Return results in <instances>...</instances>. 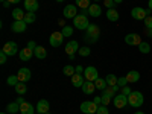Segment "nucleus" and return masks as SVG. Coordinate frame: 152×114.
I'll return each instance as SVG.
<instances>
[{"label":"nucleus","instance_id":"f257e3e1","mask_svg":"<svg viewBox=\"0 0 152 114\" xmlns=\"http://www.w3.org/2000/svg\"><path fill=\"white\" fill-rule=\"evenodd\" d=\"M85 32H87L85 40H87L88 43H94V41H97V40H99L100 29H99L97 24H90V26H88V29H87Z\"/></svg>","mask_w":152,"mask_h":114},{"label":"nucleus","instance_id":"f03ea898","mask_svg":"<svg viewBox=\"0 0 152 114\" xmlns=\"http://www.w3.org/2000/svg\"><path fill=\"white\" fill-rule=\"evenodd\" d=\"M73 26H75L76 29H79V31H87L88 26H90V21H88L87 15L78 14V15L73 18Z\"/></svg>","mask_w":152,"mask_h":114},{"label":"nucleus","instance_id":"7ed1b4c3","mask_svg":"<svg viewBox=\"0 0 152 114\" xmlns=\"http://www.w3.org/2000/svg\"><path fill=\"white\" fill-rule=\"evenodd\" d=\"M145 102V97L140 91H132L129 96H128V104L134 108H140Z\"/></svg>","mask_w":152,"mask_h":114},{"label":"nucleus","instance_id":"20e7f679","mask_svg":"<svg viewBox=\"0 0 152 114\" xmlns=\"http://www.w3.org/2000/svg\"><path fill=\"white\" fill-rule=\"evenodd\" d=\"M151 12H152L151 9H143L140 6H137V8H134L131 11V17L134 20H145L148 15H151Z\"/></svg>","mask_w":152,"mask_h":114},{"label":"nucleus","instance_id":"39448f33","mask_svg":"<svg viewBox=\"0 0 152 114\" xmlns=\"http://www.w3.org/2000/svg\"><path fill=\"white\" fill-rule=\"evenodd\" d=\"M84 78H85V81L94 82V81L99 78V73H97L96 67H93V66H88V67H85V70H84Z\"/></svg>","mask_w":152,"mask_h":114},{"label":"nucleus","instance_id":"423d86ee","mask_svg":"<svg viewBox=\"0 0 152 114\" xmlns=\"http://www.w3.org/2000/svg\"><path fill=\"white\" fill-rule=\"evenodd\" d=\"M113 104H114V107H116V108L122 110V108H125L126 105H128V96L119 93V94H116V96L113 97Z\"/></svg>","mask_w":152,"mask_h":114},{"label":"nucleus","instance_id":"0eeeda50","mask_svg":"<svg viewBox=\"0 0 152 114\" xmlns=\"http://www.w3.org/2000/svg\"><path fill=\"white\" fill-rule=\"evenodd\" d=\"M99 105H96L94 102H90V100H85V102L81 104V111L82 114H94L97 111Z\"/></svg>","mask_w":152,"mask_h":114},{"label":"nucleus","instance_id":"6e6552de","mask_svg":"<svg viewBox=\"0 0 152 114\" xmlns=\"http://www.w3.org/2000/svg\"><path fill=\"white\" fill-rule=\"evenodd\" d=\"M79 50V43L78 41H75V40H72V41H69L67 44H66V53L70 56V59H73L75 58V53Z\"/></svg>","mask_w":152,"mask_h":114},{"label":"nucleus","instance_id":"1a4fd4ad","mask_svg":"<svg viewBox=\"0 0 152 114\" xmlns=\"http://www.w3.org/2000/svg\"><path fill=\"white\" fill-rule=\"evenodd\" d=\"M2 52H5L8 56H14L17 52H18V47H17V43L15 41H8L3 49H2Z\"/></svg>","mask_w":152,"mask_h":114},{"label":"nucleus","instance_id":"9d476101","mask_svg":"<svg viewBox=\"0 0 152 114\" xmlns=\"http://www.w3.org/2000/svg\"><path fill=\"white\" fill-rule=\"evenodd\" d=\"M62 40H64V35H62V32H53L52 35H50L49 38V43L52 47H58L62 44Z\"/></svg>","mask_w":152,"mask_h":114},{"label":"nucleus","instance_id":"9b49d317","mask_svg":"<svg viewBox=\"0 0 152 114\" xmlns=\"http://www.w3.org/2000/svg\"><path fill=\"white\" fill-rule=\"evenodd\" d=\"M26 28H28V23L24 21V20H20V21H14L11 24V29H12V32H15V34H21V32H24L26 31Z\"/></svg>","mask_w":152,"mask_h":114},{"label":"nucleus","instance_id":"f8f14e48","mask_svg":"<svg viewBox=\"0 0 152 114\" xmlns=\"http://www.w3.org/2000/svg\"><path fill=\"white\" fill-rule=\"evenodd\" d=\"M125 43L129 44V46H138L142 43V37L138 34H128L125 37Z\"/></svg>","mask_w":152,"mask_h":114},{"label":"nucleus","instance_id":"ddd939ff","mask_svg":"<svg viewBox=\"0 0 152 114\" xmlns=\"http://www.w3.org/2000/svg\"><path fill=\"white\" fill-rule=\"evenodd\" d=\"M62 14H64V18H75L78 15V6L76 5H67L62 11Z\"/></svg>","mask_w":152,"mask_h":114},{"label":"nucleus","instance_id":"4468645a","mask_svg":"<svg viewBox=\"0 0 152 114\" xmlns=\"http://www.w3.org/2000/svg\"><path fill=\"white\" fill-rule=\"evenodd\" d=\"M24 9L28 12H35L40 9V5H38V0H24Z\"/></svg>","mask_w":152,"mask_h":114},{"label":"nucleus","instance_id":"2eb2a0df","mask_svg":"<svg viewBox=\"0 0 152 114\" xmlns=\"http://www.w3.org/2000/svg\"><path fill=\"white\" fill-rule=\"evenodd\" d=\"M49 108H50V105H49V102L46 99H41L40 102L37 104V107H35V110L40 113V114H46V113H49Z\"/></svg>","mask_w":152,"mask_h":114},{"label":"nucleus","instance_id":"dca6fc26","mask_svg":"<svg viewBox=\"0 0 152 114\" xmlns=\"http://www.w3.org/2000/svg\"><path fill=\"white\" fill-rule=\"evenodd\" d=\"M32 55H34V50L29 49V47H23L20 50V53H18V56H20L21 61H29L32 58Z\"/></svg>","mask_w":152,"mask_h":114},{"label":"nucleus","instance_id":"f3484780","mask_svg":"<svg viewBox=\"0 0 152 114\" xmlns=\"http://www.w3.org/2000/svg\"><path fill=\"white\" fill-rule=\"evenodd\" d=\"M17 76H18V79H20V82H28L29 79H31V70L29 69H20L18 70V73H17Z\"/></svg>","mask_w":152,"mask_h":114},{"label":"nucleus","instance_id":"a211bd4d","mask_svg":"<svg viewBox=\"0 0 152 114\" xmlns=\"http://www.w3.org/2000/svg\"><path fill=\"white\" fill-rule=\"evenodd\" d=\"M85 78L82 75H79V73H75L73 76H72V84H73V87H76V88H79V87H82L84 85V81Z\"/></svg>","mask_w":152,"mask_h":114},{"label":"nucleus","instance_id":"6ab92c4d","mask_svg":"<svg viewBox=\"0 0 152 114\" xmlns=\"http://www.w3.org/2000/svg\"><path fill=\"white\" fill-rule=\"evenodd\" d=\"M100 14H102V8H100L99 5H96V3L90 5V8H88V15H91V17H99Z\"/></svg>","mask_w":152,"mask_h":114},{"label":"nucleus","instance_id":"aec40b11","mask_svg":"<svg viewBox=\"0 0 152 114\" xmlns=\"http://www.w3.org/2000/svg\"><path fill=\"white\" fill-rule=\"evenodd\" d=\"M94 90H96L94 82H90V81L84 82V85H82V91H84L85 94H93V93H94Z\"/></svg>","mask_w":152,"mask_h":114},{"label":"nucleus","instance_id":"412c9836","mask_svg":"<svg viewBox=\"0 0 152 114\" xmlns=\"http://www.w3.org/2000/svg\"><path fill=\"white\" fill-rule=\"evenodd\" d=\"M24 15H26V12H24L21 8H15V9H12V18L20 21V20H24Z\"/></svg>","mask_w":152,"mask_h":114},{"label":"nucleus","instance_id":"4be33fe9","mask_svg":"<svg viewBox=\"0 0 152 114\" xmlns=\"http://www.w3.org/2000/svg\"><path fill=\"white\" fill-rule=\"evenodd\" d=\"M34 55H35V58H38V59H44V58L47 56L46 47H43V46H37V49L34 50Z\"/></svg>","mask_w":152,"mask_h":114},{"label":"nucleus","instance_id":"5701e85b","mask_svg":"<svg viewBox=\"0 0 152 114\" xmlns=\"http://www.w3.org/2000/svg\"><path fill=\"white\" fill-rule=\"evenodd\" d=\"M126 79H128L129 84H135L138 79H140V73L135 72V70H131L128 75H126Z\"/></svg>","mask_w":152,"mask_h":114},{"label":"nucleus","instance_id":"b1692460","mask_svg":"<svg viewBox=\"0 0 152 114\" xmlns=\"http://www.w3.org/2000/svg\"><path fill=\"white\" fill-rule=\"evenodd\" d=\"M104 93L108 94V96H111V97H114L116 94H119V85H107Z\"/></svg>","mask_w":152,"mask_h":114},{"label":"nucleus","instance_id":"393cba45","mask_svg":"<svg viewBox=\"0 0 152 114\" xmlns=\"http://www.w3.org/2000/svg\"><path fill=\"white\" fill-rule=\"evenodd\" d=\"M20 111L21 114H34V105L29 102H24L20 105Z\"/></svg>","mask_w":152,"mask_h":114},{"label":"nucleus","instance_id":"a878e982","mask_svg":"<svg viewBox=\"0 0 152 114\" xmlns=\"http://www.w3.org/2000/svg\"><path fill=\"white\" fill-rule=\"evenodd\" d=\"M107 18L110 21H119V11L117 9H108L107 11Z\"/></svg>","mask_w":152,"mask_h":114},{"label":"nucleus","instance_id":"bb28decb","mask_svg":"<svg viewBox=\"0 0 152 114\" xmlns=\"http://www.w3.org/2000/svg\"><path fill=\"white\" fill-rule=\"evenodd\" d=\"M6 111L9 113V114H15V113H18L20 111V104L17 102H12V104H9L8 107H6Z\"/></svg>","mask_w":152,"mask_h":114},{"label":"nucleus","instance_id":"cd10ccee","mask_svg":"<svg viewBox=\"0 0 152 114\" xmlns=\"http://www.w3.org/2000/svg\"><path fill=\"white\" fill-rule=\"evenodd\" d=\"M14 88H15V93L20 94V96H23L24 93L28 91V87H26V84H24V82H18Z\"/></svg>","mask_w":152,"mask_h":114},{"label":"nucleus","instance_id":"c85d7f7f","mask_svg":"<svg viewBox=\"0 0 152 114\" xmlns=\"http://www.w3.org/2000/svg\"><path fill=\"white\" fill-rule=\"evenodd\" d=\"M94 85H96V90H105L107 88V81L105 79H102V78H97L96 81H94Z\"/></svg>","mask_w":152,"mask_h":114},{"label":"nucleus","instance_id":"c756f323","mask_svg":"<svg viewBox=\"0 0 152 114\" xmlns=\"http://www.w3.org/2000/svg\"><path fill=\"white\" fill-rule=\"evenodd\" d=\"M6 82H8V85H11V87H15V85L20 82V79H18V76H17V75H9Z\"/></svg>","mask_w":152,"mask_h":114},{"label":"nucleus","instance_id":"7c9ffc66","mask_svg":"<svg viewBox=\"0 0 152 114\" xmlns=\"http://www.w3.org/2000/svg\"><path fill=\"white\" fill-rule=\"evenodd\" d=\"M78 8H81V9H88L90 8V0H76V3H75Z\"/></svg>","mask_w":152,"mask_h":114},{"label":"nucleus","instance_id":"2f4dec72","mask_svg":"<svg viewBox=\"0 0 152 114\" xmlns=\"http://www.w3.org/2000/svg\"><path fill=\"white\" fill-rule=\"evenodd\" d=\"M138 50H140L142 53H149V52H151V44L142 41L140 44H138Z\"/></svg>","mask_w":152,"mask_h":114},{"label":"nucleus","instance_id":"473e14b6","mask_svg":"<svg viewBox=\"0 0 152 114\" xmlns=\"http://www.w3.org/2000/svg\"><path fill=\"white\" fill-rule=\"evenodd\" d=\"M78 53H79V56H88V55L91 53V49L88 47V46H82V47H79Z\"/></svg>","mask_w":152,"mask_h":114},{"label":"nucleus","instance_id":"72a5a7b5","mask_svg":"<svg viewBox=\"0 0 152 114\" xmlns=\"http://www.w3.org/2000/svg\"><path fill=\"white\" fill-rule=\"evenodd\" d=\"M105 81H107V85H117V76L116 75H108L107 78H105Z\"/></svg>","mask_w":152,"mask_h":114},{"label":"nucleus","instance_id":"f704fd0d","mask_svg":"<svg viewBox=\"0 0 152 114\" xmlns=\"http://www.w3.org/2000/svg\"><path fill=\"white\" fill-rule=\"evenodd\" d=\"M62 73H64L66 76H70V78H72V76L76 73V69L72 67V66H66L64 69H62Z\"/></svg>","mask_w":152,"mask_h":114},{"label":"nucleus","instance_id":"c9c22d12","mask_svg":"<svg viewBox=\"0 0 152 114\" xmlns=\"http://www.w3.org/2000/svg\"><path fill=\"white\" fill-rule=\"evenodd\" d=\"M35 20H37L35 12H26V15H24V21H26V23H34Z\"/></svg>","mask_w":152,"mask_h":114},{"label":"nucleus","instance_id":"e433bc0d","mask_svg":"<svg viewBox=\"0 0 152 114\" xmlns=\"http://www.w3.org/2000/svg\"><path fill=\"white\" fill-rule=\"evenodd\" d=\"M61 32H62V35H64V37H72L73 35V28L72 26H64Z\"/></svg>","mask_w":152,"mask_h":114},{"label":"nucleus","instance_id":"4c0bfd02","mask_svg":"<svg viewBox=\"0 0 152 114\" xmlns=\"http://www.w3.org/2000/svg\"><path fill=\"white\" fill-rule=\"evenodd\" d=\"M104 5L107 9H114V6H116V2L114 0H104Z\"/></svg>","mask_w":152,"mask_h":114},{"label":"nucleus","instance_id":"58836bf2","mask_svg":"<svg viewBox=\"0 0 152 114\" xmlns=\"http://www.w3.org/2000/svg\"><path fill=\"white\" fill-rule=\"evenodd\" d=\"M143 23H145V28H146V29H152V17H151V15H148V17L143 20Z\"/></svg>","mask_w":152,"mask_h":114},{"label":"nucleus","instance_id":"ea45409f","mask_svg":"<svg viewBox=\"0 0 152 114\" xmlns=\"http://www.w3.org/2000/svg\"><path fill=\"white\" fill-rule=\"evenodd\" d=\"M129 82H128V79H126V76H123V78H119V81H117V85L122 88V87H126Z\"/></svg>","mask_w":152,"mask_h":114},{"label":"nucleus","instance_id":"a19ab883","mask_svg":"<svg viewBox=\"0 0 152 114\" xmlns=\"http://www.w3.org/2000/svg\"><path fill=\"white\" fill-rule=\"evenodd\" d=\"M96 114H110V111H108V108H107L105 105H99Z\"/></svg>","mask_w":152,"mask_h":114},{"label":"nucleus","instance_id":"79ce46f5","mask_svg":"<svg viewBox=\"0 0 152 114\" xmlns=\"http://www.w3.org/2000/svg\"><path fill=\"white\" fill-rule=\"evenodd\" d=\"M111 102V96H108V94H102V105H105V107H108V104Z\"/></svg>","mask_w":152,"mask_h":114},{"label":"nucleus","instance_id":"37998d69","mask_svg":"<svg viewBox=\"0 0 152 114\" xmlns=\"http://www.w3.org/2000/svg\"><path fill=\"white\" fill-rule=\"evenodd\" d=\"M132 91H131V88L126 85V87H122V94H125V96H129Z\"/></svg>","mask_w":152,"mask_h":114},{"label":"nucleus","instance_id":"c03bdc74","mask_svg":"<svg viewBox=\"0 0 152 114\" xmlns=\"http://www.w3.org/2000/svg\"><path fill=\"white\" fill-rule=\"evenodd\" d=\"M6 59H8V55L5 52H0V64H5Z\"/></svg>","mask_w":152,"mask_h":114},{"label":"nucleus","instance_id":"a18cd8bd","mask_svg":"<svg viewBox=\"0 0 152 114\" xmlns=\"http://www.w3.org/2000/svg\"><path fill=\"white\" fill-rule=\"evenodd\" d=\"M93 102H94L96 105H102V97H99V96H96V97H94V100H93Z\"/></svg>","mask_w":152,"mask_h":114},{"label":"nucleus","instance_id":"49530a36","mask_svg":"<svg viewBox=\"0 0 152 114\" xmlns=\"http://www.w3.org/2000/svg\"><path fill=\"white\" fill-rule=\"evenodd\" d=\"M28 47L32 49V50H35V49H37V44H35L34 41H29V43H28Z\"/></svg>","mask_w":152,"mask_h":114},{"label":"nucleus","instance_id":"de8ad7c7","mask_svg":"<svg viewBox=\"0 0 152 114\" xmlns=\"http://www.w3.org/2000/svg\"><path fill=\"white\" fill-rule=\"evenodd\" d=\"M75 69H76V73H79V75H84V70H85V69H82L81 66H78V67H75Z\"/></svg>","mask_w":152,"mask_h":114},{"label":"nucleus","instance_id":"09e8293b","mask_svg":"<svg viewBox=\"0 0 152 114\" xmlns=\"http://www.w3.org/2000/svg\"><path fill=\"white\" fill-rule=\"evenodd\" d=\"M17 102H18V104L21 105V104H24V102H26V100L23 99V96H18V97H17Z\"/></svg>","mask_w":152,"mask_h":114},{"label":"nucleus","instance_id":"8fccbe9b","mask_svg":"<svg viewBox=\"0 0 152 114\" xmlns=\"http://www.w3.org/2000/svg\"><path fill=\"white\" fill-rule=\"evenodd\" d=\"M8 2H9L11 5H12V3H14V5H15V3H20V2H21V0H8Z\"/></svg>","mask_w":152,"mask_h":114},{"label":"nucleus","instance_id":"3c124183","mask_svg":"<svg viewBox=\"0 0 152 114\" xmlns=\"http://www.w3.org/2000/svg\"><path fill=\"white\" fill-rule=\"evenodd\" d=\"M146 35L152 38V29H146Z\"/></svg>","mask_w":152,"mask_h":114},{"label":"nucleus","instance_id":"603ef678","mask_svg":"<svg viewBox=\"0 0 152 114\" xmlns=\"http://www.w3.org/2000/svg\"><path fill=\"white\" fill-rule=\"evenodd\" d=\"M9 5H11V3L8 2V0H6V2H3V6H5V8H9Z\"/></svg>","mask_w":152,"mask_h":114},{"label":"nucleus","instance_id":"864d4df0","mask_svg":"<svg viewBox=\"0 0 152 114\" xmlns=\"http://www.w3.org/2000/svg\"><path fill=\"white\" fill-rule=\"evenodd\" d=\"M148 6H149V9L152 11V0H149V2H148Z\"/></svg>","mask_w":152,"mask_h":114},{"label":"nucleus","instance_id":"5fc2aeb1","mask_svg":"<svg viewBox=\"0 0 152 114\" xmlns=\"http://www.w3.org/2000/svg\"><path fill=\"white\" fill-rule=\"evenodd\" d=\"M114 2H116V5H117V3H122L123 0H114Z\"/></svg>","mask_w":152,"mask_h":114},{"label":"nucleus","instance_id":"6e6d98bb","mask_svg":"<svg viewBox=\"0 0 152 114\" xmlns=\"http://www.w3.org/2000/svg\"><path fill=\"white\" fill-rule=\"evenodd\" d=\"M134 114H145V113H143V111H135Z\"/></svg>","mask_w":152,"mask_h":114},{"label":"nucleus","instance_id":"4d7b16f0","mask_svg":"<svg viewBox=\"0 0 152 114\" xmlns=\"http://www.w3.org/2000/svg\"><path fill=\"white\" fill-rule=\"evenodd\" d=\"M56 2H58V3H61V2H64V0H56Z\"/></svg>","mask_w":152,"mask_h":114},{"label":"nucleus","instance_id":"13d9d810","mask_svg":"<svg viewBox=\"0 0 152 114\" xmlns=\"http://www.w3.org/2000/svg\"><path fill=\"white\" fill-rule=\"evenodd\" d=\"M94 2H100V0H94Z\"/></svg>","mask_w":152,"mask_h":114},{"label":"nucleus","instance_id":"bf43d9fd","mask_svg":"<svg viewBox=\"0 0 152 114\" xmlns=\"http://www.w3.org/2000/svg\"><path fill=\"white\" fill-rule=\"evenodd\" d=\"M2 114H6V113H2Z\"/></svg>","mask_w":152,"mask_h":114}]
</instances>
